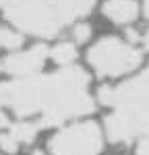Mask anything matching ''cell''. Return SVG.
<instances>
[{"instance_id": "obj_1", "label": "cell", "mask_w": 149, "mask_h": 155, "mask_svg": "<svg viewBox=\"0 0 149 155\" xmlns=\"http://www.w3.org/2000/svg\"><path fill=\"white\" fill-rule=\"evenodd\" d=\"M99 99L106 106L116 107L106 120L110 141L124 143L149 132V68L118 87H101Z\"/></svg>"}, {"instance_id": "obj_2", "label": "cell", "mask_w": 149, "mask_h": 155, "mask_svg": "<svg viewBox=\"0 0 149 155\" xmlns=\"http://www.w3.org/2000/svg\"><path fill=\"white\" fill-rule=\"evenodd\" d=\"M87 72L71 64L58 72L46 74V106L41 110L39 126H54L93 112V99L87 93Z\"/></svg>"}, {"instance_id": "obj_3", "label": "cell", "mask_w": 149, "mask_h": 155, "mask_svg": "<svg viewBox=\"0 0 149 155\" xmlns=\"http://www.w3.org/2000/svg\"><path fill=\"white\" fill-rule=\"evenodd\" d=\"M4 11L17 29L37 37H54L64 25L50 0H8Z\"/></svg>"}, {"instance_id": "obj_4", "label": "cell", "mask_w": 149, "mask_h": 155, "mask_svg": "<svg viewBox=\"0 0 149 155\" xmlns=\"http://www.w3.org/2000/svg\"><path fill=\"white\" fill-rule=\"evenodd\" d=\"M141 52L118 37H104L89 50L87 60L101 77H120L141 64Z\"/></svg>"}, {"instance_id": "obj_5", "label": "cell", "mask_w": 149, "mask_h": 155, "mask_svg": "<svg viewBox=\"0 0 149 155\" xmlns=\"http://www.w3.org/2000/svg\"><path fill=\"white\" fill-rule=\"evenodd\" d=\"M104 147L101 130L95 122H83L60 130L52 137V155H99Z\"/></svg>"}, {"instance_id": "obj_6", "label": "cell", "mask_w": 149, "mask_h": 155, "mask_svg": "<svg viewBox=\"0 0 149 155\" xmlns=\"http://www.w3.org/2000/svg\"><path fill=\"white\" fill-rule=\"evenodd\" d=\"M48 50L46 46H33L31 50H23V52H15L8 54L2 60V68L17 77V79H27V77H35L37 72L44 68L46 58H48Z\"/></svg>"}, {"instance_id": "obj_7", "label": "cell", "mask_w": 149, "mask_h": 155, "mask_svg": "<svg viewBox=\"0 0 149 155\" xmlns=\"http://www.w3.org/2000/svg\"><path fill=\"white\" fill-rule=\"evenodd\" d=\"M104 15L116 25L133 23L139 15V4L135 0H106L104 2Z\"/></svg>"}, {"instance_id": "obj_8", "label": "cell", "mask_w": 149, "mask_h": 155, "mask_svg": "<svg viewBox=\"0 0 149 155\" xmlns=\"http://www.w3.org/2000/svg\"><path fill=\"white\" fill-rule=\"evenodd\" d=\"M50 2L54 4V8L60 15L64 25L79 19V17H85L95 4V0H50Z\"/></svg>"}, {"instance_id": "obj_9", "label": "cell", "mask_w": 149, "mask_h": 155, "mask_svg": "<svg viewBox=\"0 0 149 155\" xmlns=\"http://www.w3.org/2000/svg\"><path fill=\"white\" fill-rule=\"evenodd\" d=\"M8 128V134H11L12 139L17 141L19 145H23V143H31L33 139H35V134L37 130H39V122H15V124H8L6 126Z\"/></svg>"}, {"instance_id": "obj_10", "label": "cell", "mask_w": 149, "mask_h": 155, "mask_svg": "<svg viewBox=\"0 0 149 155\" xmlns=\"http://www.w3.org/2000/svg\"><path fill=\"white\" fill-rule=\"evenodd\" d=\"M50 56H52V60H54L56 64L68 66V64H73L74 58H77V48H74V44H71V41H62L58 46H54V50L50 52Z\"/></svg>"}, {"instance_id": "obj_11", "label": "cell", "mask_w": 149, "mask_h": 155, "mask_svg": "<svg viewBox=\"0 0 149 155\" xmlns=\"http://www.w3.org/2000/svg\"><path fill=\"white\" fill-rule=\"evenodd\" d=\"M21 44H23V37L19 35L17 31L0 27V48H6V50H17L19 46H21Z\"/></svg>"}, {"instance_id": "obj_12", "label": "cell", "mask_w": 149, "mask_h": 155, "mask_svg": "<svg viewBox=\"0 0 149 155\" xmlns=\"http://www.w3.org/2000/svg\"><path fill=\"white\" fill-rule=\"evenodd\" d=\"M0 147H2V151H6V153H17V151H19V143L12 139L8 132H4V134L0 137Z\"/></svg>"}, {"instance_id": "obj_13", "label": "cell", "mask_w": 149, "mask_h": 155, "mask_svg": "<svg viewBox=\"0 0 149 155\" xmlns=\"http://www.w3.org/2000/svg\"><path fill=\"white\" fill-rule=\"evenodd\" d=\"M73 35H74V41L83 44V41H87V39H89V35H91V27H89L87 23H79L77 27H74Z\"/></svg>"}, {"instance_id": "obj_14", "label": "cell", "mask_w": 149, "mask_h": 155, "mask_svg": "<svg viewBox=\"0 0 149 155\" xmlns=\"http://www.w3.org/2000/svg\"><path fill=\"white\" fill-rule=\"evenodd\" d=\"M137 153L139 155H149V132L139 137V143H137Z\"/></svg>"}, {"instance_id": "obj_15", "label": "cell", "mask_w": 149, "mask_h": 155, "mask_svg": "<svg viewBox=\"0 0 149 155\" xmlns=\"http://www.w3.org/2000/svg\"><path fill=\"white\" fill-rule=\"evenodd\" d=\"M143 41H145V48L149 50V29H147V33H145V37H143Z\"/></svg>"}, {"instance_id": "obj_16", "label": "cell", "mask_w": 149, "mask_h": 155, "mask_svg": "<svg viewBox=\"0 0 149 155\" xmlns=\"http://www.w3.org/2000/svg\"><path fill=\"white\" fill-rule=\"evenodd\" d=\"M145 12H147V17H149V0H145Z\"/></svg>"}, {"instance_id": "obj_17", "label": "cell", "mask_w": 149, "mask_h": 155, "mask_svg": "<svg viewBox=\"0 0 149 155\" xmlns=\"http://www.w3.org/2000/svg\"><path fill=\"white\" fill-rule=\"evenodd\" d=\"M6 2H8V0H0V6H4V4H6Z\"/></svg>"}, {"instance_id": "obj_18", "label": "cell", "mask_w": 149, "mask_h": 155, "mask_svg": "<svg viewBox=\"0 0 149 155\" xmlns=\"http://www.w3.org/2000/svg\"><path fill=\"white\" fill-rule=\"evenodd\" d=\"M31 155H44V153H41V151H35V153H31Z\"/></svg>"}, {"instance_id": "obj_19", "label": "cell", "mask_w": 149, "mask_h": 155, "mask_svg": "<svg viewBox=\"0 0 149 155\" xmlns=\"http://www.w3.org/2000/svg\"><path fill=\"white\" fill-rule=\"evenodd\" d=\"M0 71H2V62H0Z\"/></svg>"}]
</instances>
